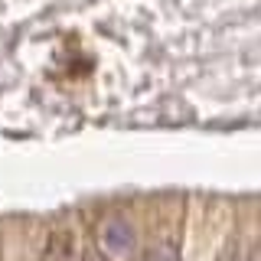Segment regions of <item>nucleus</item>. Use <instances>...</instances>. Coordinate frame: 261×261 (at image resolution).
Segmentation results:
<instances>
[{"label":"nucleus","mask_w":261,"mask_h":261,"mask_svg":"<svg viewBox=\"0 0 261 261\" xmlns=\"http://www.w3.org/2000/svg\"><path fill=\"white\" fill-rule=\"evenodd\" d=\"M98 242H101V255L105 258H124L134 251L137 245V232L134 225L127 222V219H108V222L101 225V232H98Z\"/></svg>","instance_id":"f257e3e1"},{"label":"nucleus","mask_w":261,"mask_h":261,"mask_svg":"<svg viewBox=\"0 0 261 261\" xmlns=\"http://www.w3.org/2000/svg\"><path fill=\"white\" fill-rule=\"evenodd\" d=\"M144 261H179V242L176 239H160L150 251H147Z\"/></svg>","instance_id":"7ed1b4c3"},{"label":"nucleus","mask_w":261,"mask_h":261,"mask_svg":"<svg viewBox=\"0 0 261 261\" xmlns=\"http://www.w3.org/2000/svg\"><path fill=\"white\" fill-rule=\"evenodd\" d=\"M79 258V242L72 228H53L43 242L39 261H75Z\"/></svg>","instance_id":"f03ea898"},{"label":"nucleus","mask_w":261,"mask_h":261,"mask_svg":"<svg viewBox=\"0 0 261 261\" xmlns=\"http://www.w3.org/2000/svg\"><path fill=\"white\" fill-rule=\"evenodd\" d=\"M79 261H108V258H105L101 251H82V255H79Z\"/></svg>","instance_id":"20e7f679"}]
</instances>
